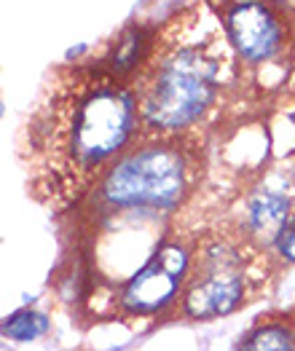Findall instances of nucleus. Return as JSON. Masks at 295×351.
Returning <instances> with one entry per match:
<instances>
[{
	"mask_svg": "<svg viewBox=\"0 0 295 351\" xmlns=\"http://www.w3.org/2000/svg\"><path fill=\"white\" fill-rule=\"evenodd\" d=\"M140 129L132 78L105 62L54 70L19 140L27 193L49 212L75 206L134 145Z\"/></svg>",
	"mask_w": 295,
	"mask_h": 351,
	"instance_id": "f257e3e1",
	"label": "nucleus"
},
{
	"mask_svg": "<svg viewBox=\"0 0 295 351\" xmlns=\"http://www.w3.org/2000/svg\"><path fill=\"white\" fill-rule=\"evenodd\" d=\"M228 51L223 40L156 38L140 78H134L140 123L148 137L185 134L217 99Z\"/></svg>",
	"mask_w": 295,
	"mask_h": 351,
	"instance_id": "f03ea898",
	"label": "nucleus"
},
{
	"mask_svg": "<svg viewBox=\"0 0 295 351\" xmlns=\"http://www.w3.org/2000/svg\"><path fill=\"white\" fill-rule=\"evenodd\" d=\"M202 153L185 134H161L134 143L102 182L94 188V204L116 217H164L191 193Z\"/></svg>",
	"mask_w": 295,
	"mask_h": 351,
	"instance_id": "7ed1b4c3",
	"label": "nucleus"
},
{
	"mask_svg": "<svg viewBox=\"0 0 295 351\" xmlns=\"http://www.w3.org/2000/svg\"><path fill=\"white\" fill-rule=\"evenodd\" d=\"M244 244L226 236H209L204 244L196 247L182 287L185 317L191 319L226 317L247 300L250 261Z\"/></svg>",
	"mask_w": 295,
	"mask_h": 351,
	"instance_id": "20e7f679",
	"label": "nucleus"
},
{
	"mask_svg": "<svg viewBox=\"0 0 295 351\" xmlns=\"http://www.w3.org/2000/svg\"><path fill=\"white\" fill-rule=\"evenodd\" d=\"M191 250L182 241H161L140 271L118 290V308L132 317H150L175 300L191 271Z\"/></svg>",
	"mask_w": 295,
	"mask_h": 351,
	"instance_id": "39448f33",
	"label": "nucleus"
},
{
	"mask_svg": "<svg viewBox=\"0 0 295 351\" xmlns=\"http://www.w3.org/2000/svg\"><path fill=\"white\" fill-rule=\"evenodd\" d=\"M223 27L236 54L247 62L271 59L285 38L279 16L263 0H234L223 11Z\"/></svg>",
	"mask_w": 295,
	"mask_h": 351,
	"instance_id": "423d86ee",
	"label": "nucleus"
},
{
	"mask_svg": "<svg viewBox=\"0 0 295 351\" xmlns=\"http://www.w3.org/2000/svg\"><path fill=\"white\" fill-rule=\"evenodd\" d=\"M293 220V202L279 191H258L247 202V239L261 244H276Z\"/></svg>",
	"mask_w": 295,
	"mask_h": 351,
	"instance_id": "0eeeda50",
	"label": "nucleus"
},
{
	"mask_svg": "<svg viewBox=\"0 0 295 351\" xmlns=\"http://www.w3.org/2000/svg\"><path fill=\"white\" fill-rule=\"evenodd\" d=\"M236 351H295V327L287 319L258 322L241 341Z\"/></svg>",
	"mask_w": 295,
	"mask_h": 351,
	"instance_id": "6e6552de",
	"label": "nucleus"
},
{
	"mask_svg": "<svg viewBox=\"0 0 295 351\" xmlns=\"http://www.w3.org/2000/svg\"><path fill=\"white\" fill-rule=\"evenodd\" d=\"M49 327H51V322H49V317L43 311H27V308H22V311H16V314H11L5 319L3 332L11 341H35V338L46 335Z\"/></svg>",
	"mask_w": 295,
	"mask_h": 351,
	"instance_id": "1a4fd4ad",
	"label": "nucleus"
},
{
	"mask_svg": "<svg viewBox=\"0 0 295 351\" xmlns=\"http://www.w3.org/2000/svg\"><path fill=\"white\" fill-rule=\"evenodd\" d=\"M274 247H276V252H279L282 261L295 263V215H293V220H290V226H287V231L282 234V239H279Z\"/></svg>",
	"mask_w": 295,
	"mask_h": 351,
	"instance_id": "9d476101",
	"label": "nucleus"
},
{
	"mask_svg": "<svg viewBox=\"0 0 295 351\" xmlns=\"http://www.w3.org/2000/svg\"><path fill=\"white\" fill-rule=\"evenodd\" d=\"M274 5H279L282 11H287V14H295V0H271Z\"/></svg>",
	"mask_w": 295,
	"mask_h": 351,
	"instance_id": "9b49d317",
	"label": "nucleus"
}]
</instances>
